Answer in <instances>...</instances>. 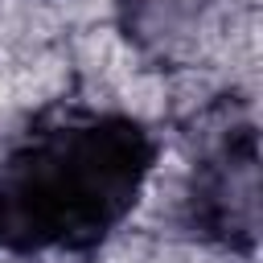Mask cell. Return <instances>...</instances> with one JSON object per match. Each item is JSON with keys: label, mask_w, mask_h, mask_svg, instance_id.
<instances>
[{"label": "cell", "mask_w": 263, "mask_h": 263, "mask_svg": "<svg viewBox=\"0 0 263 263\" xmlns=\"http://www.w3.org/2000/svg\"><path fill=\"white\" fill-rule=\"evenodd\" d=\"M152 140L127 115H90L37 132L0 168V247L86 251L136 205Z\"/></svg>", "instance_id": "cell-1"}, {"label": "cell", "mask_w": 263, "mask_h": 263, "mask_svg": "<svg viewBox=\"0 0 263 263\" xmlns=\"http://www.w3.org/2000/svg\"><path fill=\"white\" fill-rule=\"evenodd\" d=\"M197 218L205 230L222 234L230 247H251L259 230V156L255 132L226 140L222 156L205 168L197 185Z\"/></svg>", "instance_id": "cell-2"}]
</instances>
